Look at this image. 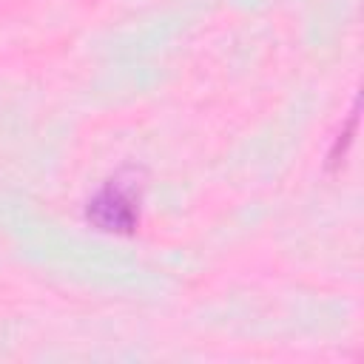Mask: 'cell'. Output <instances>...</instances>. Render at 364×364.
<instances>
[{
    "label": "cell",
    "instance_id": "cell-1",
    "mask_svg": "<svg viewBox=\"0 0 364 364\" xmlns=\"http://www.w3.org/2000/svg\"><path fill=\"white\" fill-rule=\"evenodd\" d=\"M85 219L105 233H131L136 228L139 213L134 196L125 188L108 185L85 205Z\"/></svg>",
    "mask_w": 364,
    "mask_h": 364
}]
</instances>
